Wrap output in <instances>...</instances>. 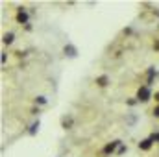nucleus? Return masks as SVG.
I'll return each mask as SVG.
<instances>
[{
  "mask_svg": "<svg viewBox=\"0 0 159 157\" xmlns=\"http://www.w3.org/2000/svg\"><path fill=\"white\" fill-rule=\"evenodd\" d=\"M128 124H129V126H133V124H135V117H133V115L128 118Z\"/></svg>",
  "mask_w": 159,
  "mask_h": 157,
  "instance_id": "nucleus-13",
  "label": "nucleus"
},
{
  "mask_svg": "<svg viewBox=\"0 0 159 157\" xmlns=\"http://www.w3.org/2000/svg\"><path fill=\"white\" fill-rule=\"evenodd\" d=\"M156 100L159 102V92H156Z\"/></svg>",
  "mask_w": 159,
  "mask_h": 157,
  "instance_id": "nucleus-16",
  "label": "nucleus"
},
{
  "mask_svg": "<svg viewBox=\"0 0 159 157\" xmlns=\"http://www.w3.org/2000/svg\"><path fill=\"white\" fill-rule=\"evenodd\" d=\"M35 104H39V105H44V104H46V98H44V96H37V98H35Z\"/></svg>",
  "mask_w": 159,
  "mask_h": 157,
  "instance_id": "nucleus-10",
  "label": "nucleus"
},
{
  "mask_svg": "<svg viewBox=\"0 0 159 157\" xmlns=\"http://www.w3.org/2000/svg\"><path fill=\"white\" fill-rule=\"evenodd\" d=\"M4 44H11V43H13V41H15V35H13V34H11V32H7V34H4Z\"/></svg>",
  "mask_w": 159,
  "mask_h": 157,
  "instance_id": "nucleus-7",
  "label": "nucleus"
},
{
  "mask_svg": "<svg viewBox=\"0 0 159 157\" xmlns=\"http://www.w3.org/2000/svg\"><path fill=\"white\" fill-rule=\"evenodd\" d=\"M6 59H7V57H6V54H2V56H0V61H2V65L6 63Z\"/></svg>",
  "mask_w": 159,
  "mask_h": 157,
  "instance_id": "nucleus-14",
  "label": "nucleus"
},
{
  "mask_svg": "<svg viewBox=\"0 0 159 157\" xmlns=\"http://www.w3.org/2000/svg\"><path fill=\"white\" fill-rule=\"evenodd\" d=\"M17 20H19L20 24H28V13H26L24 9H20L19 15H17Z\"/></svg>",
  "mask_w": 159,
  "mask_h": 157,
  "instance_id": "nucleus-5",
  "label": "nucleus"
},
{
  "mask_svg": "<svg viewBox=\"0 0 159 157\" xmlns=\"http://www.w3.org/2000/svg\"><path fill=\"white\" fill-rule=\"evenodd\" d=\"M150 98H152V92H150V87H148V85H144V87H141V89L137 91V102L146 104Z\"/></svg>",
  "mask_w": 159,
  "mask_h": 157,
  "instance_id": "nucleus-1",
  "label": "nucleus"
},
{
  "mask_svg": "<svg viewBox=\"0 0 159 157\" xmlns=\"http://www.w3.org/2000/svg\"><path fill=\"white\" fill-rule=\"evenodd\" d=\"M139 148H141V150H144V152H146V150H150V148H152V141H150V139L141 141V142H139Z\"/></svg>",
  "mask_w": 159,
  "mask_h": 157,
  "instance_id": "nucleus-6",
  "label": "nucleus"
},
{
  "mask_svg": "<svg viewBox=\"0 0 159 157\" xmlns=\"http://www.w3.org/2000/svg\"><path fill=\"white\" fill-rule=\"evenodd\" d=\"M63 52H65L67 57H76V56H78V50H76V46H72V44H67V46L63 48Z\"/></svg>",
  "mask_w": 159,
  "mask_h": 157,
  "instance_id": "nucleus-3",
  "label": "nucleus"
},
{
  "mask_svg": "<svg viewBox=\"0 0 159 157\" xmlns=\"http://www.w3.org/2000/svg\"><path fill=\"white\" fill-rule=\"evenodd\" d=\"M126 150H128V148H126L124 144H120V148L117 150V154H119V155H122V154H126Z\"/></svg>",
  "mask_w": 159,
  "mask_h": 157,
  "instance_id": "nucleus-12",
  "label": "nucleus"
},
{
  "mask_svg": "<svg viewBox=\"0 0 159 157\" xmlns=\"http://www.w3.org/2000/svg\"><path fill=\"white\" fill-rule=\"evenodd\" d=\"M150 141L152 142H159V133H152L150 135Z\"/></svg>",
  "mask_w": 159,
  "mask_h": 157,
  "instance_id": "nucleus-11",
  "label": "nucleus"
},
{
  "mask_svg": "<svg viewBox=\"0 0 159 157\" xmlns=\"http://www.w3.org/2000/svg\"><path fill=\"white\" fill-rule=\"evenodd\" d=\"M107 81H109L107 76H100V78H96V83H98L100 87H106V85H107Z\"/></svg>",
  "mask_w": 159,
  "mask_h": 157,
  "instance_id": "nucleus-9",
  "label": "nucleus"
},
{
  "mask_svg": "<svg viewBox=\"0 0 159 157\" xmlns=\"http://www.w3.org/2000/svg\"><path fill=\"white\" fill-rule=\"evenodd\" d=\"M120 144H122L120 141H113V142H109V144L104 148V152H106V154H113V152H117L120 148Z\"/></svg>",
  "mask_w": 159,
  "mask_h": 157,
  "instance_id": "nucleus-2",
  "label": "nucleus"
},
{
  "mask_svg": "<svg viewBox=\"0 0 159 157\" xmlns=\"http://www.w3.org/2000/svg\"><path fill=\"white\" fill-rule=\"evenodd\" d=\"M154 117H159V105L154 109Z\"/></svg>",
  "mask_w": 159,
  "mask_h": 157,
  "instance_id": "nucleus-15",
  "label": "nucleus"
},
{
  "mask_svg": "<svg viewBox=\"0 0 159 157\" xmlns=\"http://www.w3.org/2000/svg\"><path fill=\"white\" fill-rule=\"evenodd\" d=\"M72 122H74L72 117H63L61 118V128H63V129H70V128H72Z\"/></svg>",
  "mask_w": 159,
  "mask_h": 157,
  "instance_id": "nucleus-4",
  "label": "nucleus"
},
{
  "mask_svg": "<svg viewBox=\"0 0 159 157\" xmlns=\"http://www.w3.org/2000/svg\"><path fill=\"white\" fill-rule=\"evenodd\" d=\"M39 120H37V122H34V124H32V126H30V129H28V133H30V135H35V133H37V131H39Z\"/></svg>",
  "mask_w": 159,
  "mask_h": 157,
  "instance_id": "nucleus-8",
  "label": "nucleus"
}]
</instances>
